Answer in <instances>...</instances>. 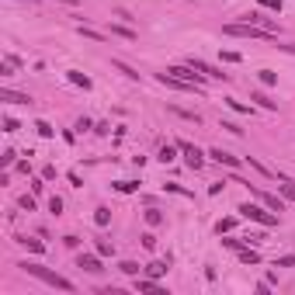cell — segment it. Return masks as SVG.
<instances>
[{
    "label": "cell",
    "mask_w": 295,
    "mask_h": 295,
    "mask_svg": "<svg viewBox=\"0 0 295 295\" xmlns=\"http://www.w3.org/2000/svg\"><path fill=\"white\" fill-rule=\"evenodd\" d=\"M49 212H52V215H59V212H63V202H59V198H56V195H52V198H49Z\"/></svg>",
    "instance_id": "30"
},
{
    "label": "cell",
    "mask_w": 295,
    "mask_h": 295,
    "mask_svg": "<svg viewBox=\"0 0 295 295\" xmlns=\"http://www.w3.org/2000/svg\"><path fill=\"white\" fill-rule=\"evenodd\" d=\"M226 104L233 108V112H240V115H250V104H243V101H236V97H226Z\"/></svg>",
    "instance_id": "19"
},
{
    "label": "cell",
    "mask_w": 295,
    "mask_h": 295,
    "mask_svg": "<svg viewBox=\"0 0 295 295\" xmlns=\"http://www.w3.org/2000/svg\"><path fill=\"white\" fill-rule=\"evenodd\" d=\"M21 243H24V247L31 250V253H42V250H45V243H42V240H28V236H24Z\"/></svg>",
    "instance_id": "21"
},
{
    "label": "cell",
    "mask_w": 295,
    "mask_h": 295,
    "mask_svg": "<svg viewBox=\"0 0 295 295\" xmlns=\"http://www.w3.org/2000/svg\"><path fill=\"white\" fill-rule=\"evenodd\" d=\"M261 4H264L268 11H281V0H261Z\"/></svg>",
    "instance_id": "35"
},
{
    "label": "cell",
    "mask_w": 295,
    "mask_h": 295,
    "mask_svg": "<svg viewBox=\"0 0 295 295\" xmlns=\"http://www.w3.org/2000/svg\"><path fill=\"white\" fill-rule=\"evenodd\" d=\"M69 84H77V87L91 91V77H84V73H77V69H69Z\"/></svg>",
    "instance_id": "13"
},
{
    "label": "cell",
    "mask_w": 295,
    "mask_h": 295,
    "mask_svg": "<svg viewBox=\"0 0 295 295\" xmlns=\"http://www.w3.org/2000/svg\"><path fill=\"white\" fill-rule=\"evenodd\" d=\"M142 247L153 250V247H157V236H153V233H142Z\"/></svg>",
    "instance_id": "31"
},
{
    "label": "cell",
    "mask_w": 295,
    "mask_h": 295,
    "mask_svg": "<svg viewBox=\"0 0 295 295\" xmlns=\"http://www.w3.org/2000/svg\"><path fill=\"white\" fill-rule=\"evenodd\" d=\"M208 157H212L215 163H223V167H233V170L240 167V157H233V153H226V150H212Z\"/></svg>",
    "instance_id": "7"
},
{
    "label": "cell",
    "mask_w": 295,
    "mask_h": 295,
    "mask_svg": "<svg viewBox=\"0 0 295 295\" xmlns=\"http://www.w3.org/2000/svg\"><path fill=\"white\" fill-rule=\"evenodd\" d=\"M69 181H73V188H84V177H80L77 170H69Z\"/></svg>",
    "instance_id": "33"
},
{
    "label": "cell",
    "mask_w": 295,
    "mask_h": 295,
    "mask_svg": "<svg viewBox=\"0 0 295 295\" xmlns=\"http://www.w3.org/2000/svg\"><path fill=\"white\" fill-rule=\"evenodd\" d=\"M94 250H97L101 257H112V253H115V243H108V240H97V243H94Z\"/></svg>",
    "instance_id": "17"
},
{
    "label": "cell",
    "mask_w": 295,
    "mask_h": 295,
    "mask_svg": "<svg viewBox=\"0 0 295 295\" xmlns=\"http://www.w3.org/2000/svg\"><path fill=\"white\" fill-rule=\"evenodd\" d=\"M80 31L87 35V39H94V42H104V35H101V31H94V28H84V24H80Z\"/></svg>",
    "instance_id": "27"
},
{
    "label": "cell",
    "mask_w": 295,
    "mask_h": 295,
    "mask_svg": "<svg viewBox=\"0 0 295 295\" xmlns=\"http://www.w3.org/2000/svg\"><path fill=\"white\" fill-rule=\"evenodd\" d=\"M35 129H39V136H45V139L52 136V125L49 122H35Z\"/></svg>",
    "instance_id": "28"
},
{
    "label": "cell",
    "mask_w": 295,
    "mask_h": 295,
    "mask_svg": "<svg viewBox=\"0 0 295 295\" xmlns=\"http://www.w3.org/2000/svg\"><path fill=\"white\" fill-rule=\"evenodd\" d=\"M0 101H11V104H28L31 97H28V94H18V91H0Z\"/></svg>",
    "instance_id": "9"
},
{
    "label": "cell",
    "mask_w": 295,
    "mask_h": 295,
    "mask_svg": "<svg viewBox=\"0 0 295 295\" xmlns=\"http://www.w3.org/2000/svg\"><path fill=\"white\" fill-rule=\"evenodd\" d=\"M240 215L243 219H253V223H261V226H278V215H271L268 208H261V205H240Z\"/></svg>",
    "instance_id": "3"
},
{
    "label": "cell",
    "mask_w": 295,
    "mask_h": 295,
    "mask_svg": "<svg viewBox=\"0 0 295 295\" xmlns=\"http://www.w3.org/2000/svg\"><path fill=\"white\" fill-rule=\"evenodd\" d=\"M97 257H101V253H97ZM97 257H91V253H80V257H77V264H80L84 271H91V274H101L104 268H101V261H97Z\"/></svg>",
    "instance_id": "6"
},
{
    "label": "cell",
    "mask_w": 295,
    "mask_h": 295,
    "mask_svg": "<svg viewBox=\"0 0 295 295\" xmlns=\"http://www.w3.org/2000/svg\"><path fill=\"white\" fill-rule=\"evenodd\" d=\"M174 157H177V146H163V150H160V160L163 163H170Z\"/></svg>",
    "instance_id": "25"
},
{
    "label": "cell",
    "mask_w": 295,
    "mask_h": 295,
    "mask_svg": "<svg viewBox=\"0 0 295 295\" xmlns=\"http://www.w3.org/2000/svg\"><path fill=\"white\" fill-rule=\"evenodd\" d=\"M223 59H226V63H243V56H240V52H223Z\"/></svg>",
    "instance_id": "34"
},
{
    "label": "cell",
    "mask_w": 295,
    "mask_h": 295,
    "mask_svg": "<svg viewBox=\"0 0 295 295\" xmlns=\"http://www.w3.org/2000/svg\"><path fill=\"white\" fill-rule=\"evenodd\" d=\"M115 188H118V191H125V195H129V191H136V188H139V184H132V181H118V184H115Z\"/></svg>",
    "instance_id": "29"
},
{
    "label": "cell",
    "mask_w": 295,
    "mask_h": 295,
    "mask_svg": "<svg viewBox=\"0 0 295 295\" xmlns=\"http://www.w3.org/2000/svg\"><path fill=\"white\" fill-rule=\"evenodd\" d=\"M115 69H122V73H125V77H129V80H139V73H136L132 66H125L122 59H115Z\"/></svg>",
    "instance_id": "20"
},
{
    "label": "cell",
    "mask_w": 295,
    "mask_h": 295,
    "mask_svg": "<svg viewBox=\"0 0 295 295\" xmlns=\"http://www.w3.org/2000/svg\"><path fill=\"white\" fill-rule=\"evenodd\" d=\"M274 268H295V253H285V257H278V261H274Z\"/></svg>",
    "instance_id": "24"
},
{
    "label": "cell",
    "mask_w": 295,
    "mask_h": 295,
    "mask_svg": "<svg viewBox=\"0 0 295 295\" xmlns=\"http://www.w3.org/2000/svg\"><path fill=\"white\" fill-rule=\"evenodd\" d=\"M177 150L184 153V160H188V167L191 170H202V163H205V157H202V150H198V146H191V142H177Z\"/></svg>",
    "instance_id": "5"
},
{
    "label": "cell",
    "mask_w": 295,
    "mask_h": 295,
    "mask_svg": "<svg viewBox=\"0 0 295 295\" xmlns=\"http://www.w3.org/2000/svg\"><path fill=\"white\" fill-rule=\"evenodd\" d=\"M278 191H281L285 202H295V184L292 181H278Z\"/></svg>",
    "instance_id": "12"
},
{
    "label": "cell",
    "mask_w": 295,
    "mask_h": 295,
    "mask_svg": "<svg viewBox=\"0 0 295 295\" xmlns=\"http://www.w3.org/2000/svg\"><path fill=\"white\" fill-rule=\"evenodd\" d=\"M142 271H146V278H153V281H157V278H160V274L167 271V264H146Z\"/></svg>",
    "instance_id": "18"
},
{
    "label": "cell",
    "mask_w": 295,
    "mask_h": 295,
    "mask_svg": "<svg viewBox=\"0 0 295 295\" xmlns=\"http://www.w3.org/2000/svg\"><path fill=\"white\" fill-rule=\"evenodd\" d=\"M146 223H150V226H160V223H163V215H160L157 208H146Z\"/></svg>",
    "instance_id": "22"
},
{
    "label": "cell",
    "mask_w": 295,
    "mask_h": 295,
    "mask_svg": "<svg viewBox=\"0 0 295 295\" xmlns=\"http://www.w3.org/2000/svg\"><path fill=\"white\" fill-rule=\"evenodd\" d=\"M167 73H170V77H177V80H184V84H195V87L202 91V77H198V69H195L191 63H188V66H170Z\"/></svg>",
    "instance_id": "4"
},
{
    "label": "cell",
    "mask_w": 295,
    "mask_h": 295,
    "mask_svg": "<svg viewBox=\"0 0 295 295\" xmlns=\"http://www.w3.org/2000/svg\"><path fill=\"white\" fill-rule=\"evenodd\" d=\"M94 223H97V226H108V223H112V208H104V205H101V208L94 212Z\"/></svg>",
    "instance_id": "15"
},
{
    "label": "cell",
    "mask_w": 295,
    "mask_h": 295,
    "mask_svg": "<svg viewBox=\"0 0 295 295\" xmlns=\"http://www.w3.org/2000/svg\"><path fill=\"white\" fill-rule=\"evenodd\" d=\"M21 271L31 274V278H39V281H45V285H52V288H59V292H73V281L69 278H63V274H56V271H49L42 264H35V261H24Z\"/></svg>",
    "instance_id": "1"
},
{
    "label": "cell",
    "mask_w": 295,
    "mask_h": 295,
    "mask_svg": "<svg viewBox=\"0 0 295 295\" xmlns=\"http://www.w3.org/2000/svg\"><path fill=\"white\" fill-rule=\"evenodd\" d=\"M112 35H118V39H129V42H136V31H132V28H122V24H112Z\"/></svg>",
    "instance_id": "16"
},
{
    "label": "cell",
    "mask_w": 295,
    "mask_h": 295,
    "mask_svg": "<svg viewBox=\"0 0 295 295\" xmlns=\"http://www.w3.org/2000/svg\"><path fill=\"white\" fill-rule=\"evenodd\" d=\"M247 160H250V167H253L257 174H264V177H271V170H268V167H264L261 160H253V157H247Z\"/></svg>",
    "instance_id": "26"
},
{
    "label": "cell",
    "mask_w": 295,
    "mask_h": 295,
    "mask_svg": "<svg viewBox=\"0 0 295 295\" xmlns=\"http://www.w3.org/2000/svg\"><path fill=\"white\" fill-rule=\"evenodd\" d=\"M250 101H257L261 108H268V112H274V108H278V101H271V97H268V94H261V91H253V94H250Z\"/></svg>",
    "instance_id": "10"
},
{
    "label": "cell",
    "mask_w": 295,
    "mask_h": 295,
    "mask_svg": "<svg viewBox=\"0 0 295 295\" xmlns=\"http://www.w3.org/2000/svg\"><path fill=\"white\" fill-rule=\"evenodd\" d=\"M18 205H21V208H24V212H35V198H28V195H24V198H21V202H18Z\"/></svg>",
    "instance_id": "32"
},
{
    "label": "cell",
    "mask_w": 295,
    "mask_h": 295,
    "mask_svg": "<svg viewBox=\"0 0 295 295\" xmlns=\"http://www.w3.org/2000/svg\"><path fill=\"white\" fill-rule=\"evenodd\" d=\"M0 160H4V167H11V163H14V150H4V157H0Z\"/></svg>",
    "instance_id": "36"
},
{
    "label": "cell",
    "mask_w": 295,
    "mask_h": 295,
    "mask_svg": "<svg viewBox=\"0 0 295 295\" xmlns=\"http://www.w3.org/2000/svg\"><path fill=\"white\" fill-rule=\"evenodd\" d=\"M4 132H18V122L14 118H4Z\"/></svg>",
    "instance_id": "37"
},
{
    "label": "cell",
    "mask_w": 295,
    "mask_h": 295,
    "mask_svg": "<svg viewBox=\"0 0 295 295\" xmlns=\"http://www.w3.org/2000/svg\"><path fill=\"white\" fill-rule=\"evenodd\" d=\"M223 35H236V39H271L274 31H268L261 24H250V21H236V24H226Z\"/></svg>",
    "instance_id": "2"
},
{
    "label": "cell",
    "mask_w": 295,
    "mask_h": 295,
    "mask_svg": "<svg viewBox=\"0 0 295 295\" xmlns=\"http://www.w3.org/2000/svg\"><path fill=\"white\" fill-rule=\"evenodd\" d=\"M261 84H264V87L278 84V73H271V69H261Z\"/></svg>",
    "instance_id": "23"
},
{
    "label": "cell",
    "mask_w": 295,
    "mask_h": 295,
    "mask_svg": "<svg viewBox=\"0 0 295 295\" xmlns=\"http://www.w3.org/2000/svg\"><path fill=\"white\" fill-rule=\"evenodd\" d=\"M118 271H122V274H129V278H139V271H142V268H139L136 261H122V264H118Z\"/></svg>",
    "instance_id": "14"
},
{
    "label": "cell",
    "mask_w": 295,
    "mask_h": 295,
    "mask_svg": "<svg viewBox=\"0 0 295 295\" xmlns=\"http://www.w3.org/2000/svg\"><path fill=\"white\" fill-rule=\"evenodd\" d=\"M240 261H243V264H261V253H257L253 247H243V250H240Z\"/></svg>",
    "instance_id": "11"
},
{
    "label": "cell",
    "mask_w": 295,
    "mask_h": 295,
    "mask_svg": "<svg viewBox=\"0 0 295 295\" xmlns=\"http://www.w3.org/2000/svg\"><path fill=\"white\" fill-rule=\"evenodd\" d=\"M261 195V202L271 208V212H285V198H278V195H268V191H257Z\"/></svg>",
    "instance_id": "8"
}]
</instances>
